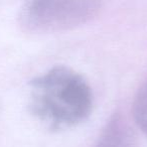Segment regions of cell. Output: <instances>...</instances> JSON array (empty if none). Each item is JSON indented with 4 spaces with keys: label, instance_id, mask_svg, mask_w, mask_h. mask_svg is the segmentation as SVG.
Wrapping results in <instances>:
<instances>
[{
    "label": "cell",
    "instance_id": "cell-1",
    "mask_svg": "<svg viewBox=\"0 0 147 147\" xmlns=\"http://www.w3.org/2000/svg\"><path fill=\"white\" fill-rule=\"evenodd\" d=\"M29 109L51 130H63L84 122L93 108V94L81 74L57 65L30 81Z\"/></svg>",
    "mask_w": 147,
    "mask_h": 147
},
{
    "label": "cell",
    "instance_id": "cell-2",
    "mask_svg": "<svg viewBox=\"0 0 147 147\" xmlns=\"http://www.w3.org/2000/svg\"><path fill=\"white\" fill-rule=\"evenodd\" d=\"M99 8L98 0H24L19 24L32 33L65 31L88 22Z\"/></svg>",
    "mask_w": 147,
    "mask_h": 147
},
{
    "label": "cell",
    "instance_id": "cell-3",
    "mask_svg": "<svg viewBox=\"0 0 147 147\" xmlns=\"http://www.w3.org/2000/svg\"><path fill=\"white\" fill-rule=\"evenodd\" d=\"M94 147H137V144L127 121L117 114L107 123Z\"/></svg>",
    "mask_w": 147,
    "mask_h": 147
},
{
    "label": "cell",
    "instance_id": "cell-4",
    "mask_svg": "<svg viewBox=\"0 0 147 147\" xmlns=\"http://www.w3.org/2000/svg\"><path fill=\"white\" fill-rule=\"evenodd\" d=\"M133 115L137 126L147 135V81L139 89L135 97Z\"/></svg>",
    "mask_w": 147,
    "mask_h": 147
}]
</instances>
